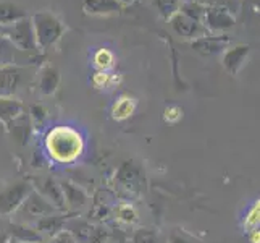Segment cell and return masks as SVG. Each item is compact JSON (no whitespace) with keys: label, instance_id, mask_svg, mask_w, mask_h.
Instances as JSON below:
<instances>
[{"label":"cell","instance_id":"obj_2","mask_svg":"<svg viewBox=\"0 0 260 243\" xmlns=\"http://www.w3.org/2000/svg\"><path fill=\"white\" fill-rule=\"evenodd\" d=\"M134 111V102L131 101V99L128 97H121L120 101H116L115 105H113V117L118 120H123L126 119V117H129Z\"/></svg>","mask_w":260,"mask_h":243},{"label":"cell","instance_id":"obj_3","mask_svg":"<svg viewBox=\"0 0 260 243\" xmlns=\"http://www.w3.org/2000/svg\"><path fill=\"white\" fill-rule=\"evenodd\" d=\"M95 65L99 68H102V70H107V68H110L113 65V53L110 50H107V49H102V50H99L95 53Z\"/></svg>","mask_w":260,"mask_h":243},{"label":"cell","instance_id":"obj_4","mask_svg":"<svg viewBox=\"0 0 260 243\" xmlns=\"http://www.w3.org/2000/svg\"><path fill=\"white\" fill-rule=\"evenodd\" d=\"M94 83L97 86H107V85H110V76L107 73H97L94 76Z\"/></svg>","mask_w":260,"mask_h":243},{"label":"cell","instance_id":"obj_1","mask_svg":"<svg viewBox=\"0 0 260 243\" xmlns=\"http://www.w3.org/2000/svg\"><path fill=\"white\" fill-rule=\"evenodd\" d=\"M46 145L50 156L58 162L75 160L84 149V143L78 134V131L68 127L53 128L47 134Z\"/></svg>","mask_w":260,"mask_h":243}]
</instances>
